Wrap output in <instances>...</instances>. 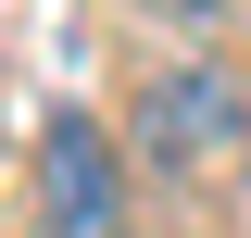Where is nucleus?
<instances>
[{"label":"nucleus","instance_id":"7ed1b4c3","mask_svg":"<svg viewBox=\"0 0 251 238\" xmlns=\"http://www.w3.org/2000/svg\"><path fill=\"white\" fill-rule=\"evenodd\" d=\"M138 13H163V25H226V0H138Z\"/></svg>","mask_w":251,"mask_h":238},{"label":"nucleus","instance_id":"f257e3e1","mask_svg":"<svg viewBox=\"0 0 251 238\" xmlns=\"http://www.w3.org/2000/svg\"><path fill=\"white\" fill-rule=\"evenodd\" d=\"M126 138L151 150L163 176H214L226 150H251V88L226 75L214 50H176V63H151V75H138Z\"/></svg>","mask_w":251,"mask_h":238},{"label":"nucleus","instance_id":"f03ea898","mask_svg":"<svg viewBox=\"0 0 251 238\" xmlns=\"http://www.w3.org/2000/svg\"><path fill=\"white\" fill-rule=\"evenodd\" d=\"M38 213H50V238H126V150L88 113L38 125Z\"/></svg>","mask_w":251,"mask_h":238}]
</instances>
